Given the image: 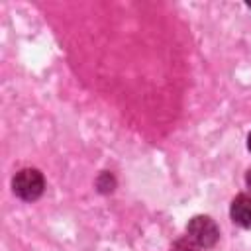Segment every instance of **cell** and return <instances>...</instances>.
Returning <instances> with one entry per match:
<instances>
[{
  "instance_id": "6da1fadb",
  "label": "cell",
  "mask_w": 251,
  "mask_h": 251,
  "mask_svg": "<svg viewBox=\"0 0 251 251\" xmlns=\"http://www.w3.org/2000/svg\"><path fill=\"white\" fill-rule=\"evenodd\" d=\"M43 186H45V180L37 169H22L16 173V176L12 180L14 194L27 202L37 200L43 194Z\"/></svg>"
},
{
  "instance_id": "7a4b0ae2",
  "label": "cell",
  "mask_w": 251,
  "mask_h": 251,
  "mask_svg": "<svg viewBox=\"0 0 251 251\" xmlns=\"http://www.w3.org/2000/svg\"><path fill=\"white\" fill-rule=\"evenodd\" d=\"M186 231H188V237L198 245V247H212L218 237H220V231H218V226L214 224V220H210L208 216H194L188 226H186Z\"/></svg>"
},
{
  "instance_id": "3957f363",
  "label": "cell",
  "mask_w": 251,
  "mask_h": 251,
  "mask_svg": "<svg viewBox=\"0 0 251 251\" xmlns=\"http://www.w3.org/2000/svg\"><path fill=\"white\" fill-rule=\"evenodd\" d=\"M229 214H231V220L237 226L251 229V196H247V194L235 196L233 202H231Z\"/></svg>"
},
{
  "instance_id": "277c9868",
  "label": "cell",
  "mask_w": 251,
  "mask_h": 251,
  "mask_svg": "<svg viewBox=\"0 0 251 251\" xmlns=\"http://www.w3.org/2000/svg\"><path fill=\"white\" fill-rule=\"evenodd\" d=\"M171 251H198V245L186 235V237H178V239L173 243Z\"/></svg>"
},
{
  "instance_id": "5b68a950",
  "label": "cell",
  "mask_w": 251,
  "mask_h": 251,
  "mask_svg": "<svg viewBox=\"0 0 251 251\" xmlns=\"http://www.w3.org/2000/svg\"><path fill=\"white\" fill-rule=\"evenodd\" d=\"M245 180H247V186H249V188H251V171H249V173H247V178H245Z\"/></svg>"
},
{
  "instance_id": "8992f818",
  "label": "cell",
  "mask_w": 251,
  "mask_h": 251,
  "mask_svg": "<svg viewBox=\"0 0 251 251\" xmlns=\"http://www.w3.org/2000/svg\"><path fill=\"white\" fill-rule=\"evenodd\" d=\"M247 145H249V151H251V133H249V143Z\"/></svg>"
},
{
  "instance_id": "52a82bcc",
  "label": "cell",
  "mask_w": 251,
  "mask_h": 251,
  "mask_svg": "<svg viewBox=\"0 0 251 251\" xmlns=\"http://www.w3.org/2000/svg\"><path fill=\"white\" fill-rule=\"evenodd\" d=\"M247 6H249V8H251V2H247Z\"/></svg>"
}]
</instances>
